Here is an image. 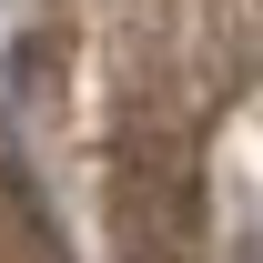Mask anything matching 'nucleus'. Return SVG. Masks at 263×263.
Instances as JSON below:
<instances>
[{"label":"nucleus","mask_w":263,"mask_h":263,"mask_svg":"<svg viewBox=\"0 0 263 263\" xmlns=\"http://www.w3.org/2000/svg\"><path fill=\"white\" fill-rule=\"evenodd\" d=\"M243 263H263V243H253V253H243Z\"/></svg>","instance_id":"obj_1"}]
</instances>
